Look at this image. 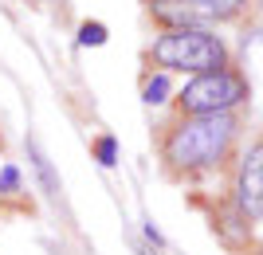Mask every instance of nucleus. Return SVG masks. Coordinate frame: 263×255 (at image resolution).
I'll use <instances>...</instances> for the list:
<instances>
[{
	"mask_svg": "<svg viewBox=\"0 0 263 255\" xmlns=\"http://www.w3.org/2000/svg\"><path fill=\"white\" fill-rule=\"evenodd\" d=\"M236 138L232 114H185L169 130L161 153L173 169H212L220 165Z\"/></svg>",
	"mask_w": 263,
	"mask_h": 255,
	"instance_id": "nucleus-1",
	"label": "nucleus"
},
{
	"mask_svg": "<svg viewBox=\"0 0 263 255\" xmlns=\"http://www.w3.org/2000/svg\"><path fill=\"white\" fill-rule=\"evenodd\" d=\"M149 59L165 71H189V75H204L228 67V51L212 32L204 28H165L149 47Z\"/></svg>",
	"mask_w": 263,
	"mask_h": 255,
	"instance_id": "nucleus-2",
	"label": "nucleus"
},
{
	"mask_svg": "<svg viewBox=\"0 0 263 255\" xmlns=\"http://www.w3.org/2000/svg\"><path fill=\"white\" fill-rule=\"evenodd\" d=\"M243 99H248V83H243V75H236L228 67L193 75V83H185L181 94H177L181 114H228Z\"/></svg>",
	"mask_w": 263,
	"mask_h": 255,
	"instance_id": "nucleus-3",
	"label": "nucleus"
},
{
	"mask_svg": "<svg viewBox=\"0 0 263 255\" xmlns=\"http://www.w3.org/2000/svg\"><path fill=\"white\" fill-rule=\"evenodd\" d=\"M236 204L252 220L263 216V142H255L240 161V173H236Z\"/></svg>",
	"mask_w": 263,
	"mask_h": 255,
	"instance_id": "nucleus-4",
	"label": "nucleus"
},
{
	"mask_svg": "<svg viewBox=\"0 0 263 255\" xmlns=\"http://www.w3.org/2000/svg\"><path fill=\"white\" fill-rule=\"evenodd\" d=\"M193 24H209V20H232L236 12L243 8V0H185Z\"/></svg>",
	"mask_w": 263,
	"mask_h": 255,
	"instance_id": "nucleus-5",
	"label": "nucleus"
},
{
	"mask_svg": "<svg viewBox=\"0 0 263 255\" xmlns=\"http://www.w3.org/2000/svg\"><path fill=\"white\" fill-rule=\"evenodd\" d=\"M28 153H32V165H35V173L44 177V189L55 197V192H59V181H55V173H51V161H47V153L40 149V142H35V138H28Z\"/></svg>",
	"mask_w": 263,
	"mask_h": 255,
	"instance_id": "nucleus-6",
	"label": "nucleus"
},
{
	"mask_svg": "<svg viewBox=\"0 0 263 255\" xmlns=\"http://www.w3.org/2000/svg\"><path fill=\"white\" fill-rule=\"evenodd\" d=\"M79 44H83V47H102V44H106V24L87 20L83 28H79Z\"/></svg>",
	"mask_w": 263,
	"mask_h": 255,
	"instance_id": "nucleus-7",
	"label": "nucleus"
},
{
	"mask_svg": "<svg viewBox=\"0 0 263 255\" xmlns=\"http://www.w3.org/2000/svg\"><path fill=\"white\" fill-rule=\"evenodd\" d=\"M95 157H99V165H114V161H118V142H114V138H99V142H95Z\"/></svg>",
	"mask_w": 263,
	"mask_h": 255,
	"instance_id": "nucleus-8",
	"label": "nucleus"
},
{
	"mask_svg": "<svg viewBox=\"0 0 263 255\" xmlns=\"http://www.w3.org/2000/svg\"><path fill=\"white\" fill-rule=\"evenodd\" d=\"M165 94H169V79H165V75H154L149 83H145V102H149V106L165 102Z\"/></svg>",
	"mask_w": 263,
	"mask_h": 255,
	"instance_id": "nucleus-9",
	"label": "nucleus"
},
{
	"mask_svg": "<svg viewBox=\"0 0 263 255\" xmlns=\"http://www.w3.org/2000/svg\"><path fill=\"white\" fill-rule=\"evenodd\" d=\"M16 189H20V169L4 165L0 169V192H16Z\"/></svg>",
	"mask_w": 263,
	"mask_h": 255,
	"instance_id": "nucleus-10",
	"label": "nucleus"
}]
</instances>
